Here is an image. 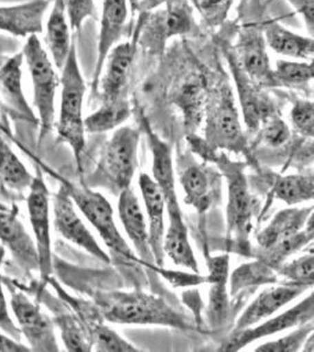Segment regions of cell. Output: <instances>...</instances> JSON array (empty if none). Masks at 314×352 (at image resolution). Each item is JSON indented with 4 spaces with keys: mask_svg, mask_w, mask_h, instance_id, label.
<instances>
[{
    "mask_svg": "<svg viewBox=\"0 0 314 352\" xmlns=\"http://www.w3.org/2000/svg\"><path fill=\"white\" fill-rule=\"evenodd\" d=\"M278 87H304L313 80V60L280 59L273 67Z\"/></svg>",
    "mask_w": 314,
    "mask_h": 352,
    "instance_id": "obj_33",
    "label": "cell"
},
{
    "mask_svg": "<svg viewBox=\"0 0 314 352\" xmlns=\"http://www.w3.org/2000/svg\"><path fill=\"white\" fill-rule=\"evenodd\" d=\"M10 118L21 119V116H18L16 112H13L12 109L0 101V135L8 138L10 140H14L12 129H11V124H10Z\"/></svg>",
    "mask_w": 314,
    "mask_h": 352,
    "instance_id": "obj_48",
    "label": "cell"
},
{
    "mask_svg": "<svg viewBox=\"0 0 314 352\" xmlns=\"http://www.w3.org/2000/svg\"><path fill=\"white\" fill-rule=\"evenodd\" d=\"M61 109L56 122V132L61 141L72 149L79 170L81 168V155L84 153L85 139L84 99L86 82L78 61L76 38L73 39L69 56L61 69Z\"/></svg>",
    "mask_w": 314,
    "mask_h": 352,
    "instance_id": "obj_2",
    "label": "cell"
},
{
    "mask_svg": "<svg viewBox=\"0 0 314 352\" xmlns=\"http://www.w3.org/2000/svg\"><path fill=\"white\" fill-rule=\"evenodd\" d=\"M28 189L30 192L26 204L39 261L41 278L36 285L43 288L48 285L49 277L52 276L53 258L50 223V192L45 184L41 164L36 166V175L33 176L32 184H30Z\"/></svg>",
    "mask_w": 314,
    "mask_h": 352,
    "instance_id": "obj_9",
    "label": "cell"
},
{
    "mask_svg": "<svg viewBox=\"0 0 314 352\" xmlns=\"http://www.w3.org/2000/svg\"><path fill=\"white\" fill-rule=\"evenodd\" d=\"M294 11L302 16L311 36L314 34V0H287Z\"/></svg>",
    "mask_w": 314,
    "mask_h": 352,
    "instance_id": "obj_47",
    "label": "cell"
},
{
    "mask_svg": "<svg viewBox=\"0 0 314 352\" xmlns=\"http://www.w3.org/2000/svg\"><path fill=\"white\" fill-rule=\"evenodd\" d=\"M129 104H104L85 119V129L89 133H104L116 129L129 119Z\"/></svg>",
    "mask_w": 314,
    "mask_h": 352,
    "instance_id": "obj_34",
    "label": "cell"
},
{
    "mask_svg": "<svg viewBox=\"0 0 314 352\" xmlns=\"http://www.w3.org/2000/svg\"><path fill=\"white\" fill-rule=\"evenodd\" d=\"M65 5L73 32L81 31L85 21L96 16L94 0H65Z\"/></svg>",
    "mask_w": 314,
    "mask_h": 352,
    "instance_id": "obj_43",
    "label": "cell"
},
{
    "mask_svg": "<svg viewBox=\"0 0 314 352\" xmlns=\"http://www.w3.org/2000/svg\"><path fill=\"white\" fill-rule=\"evenodd\" d=\"M314 237L313 215L307 221L306 226L294 236L282 241L269 249H260L259 261L265 263L267 267L277 272L282 264L285 263L287 257L299 252L302 247L312 243Z\"/></svg>",
    "mask_w": 314,
    "mask_h": 352,
    "instance_id": "obj_30",
    "label": "cell"
},
{
    "mask_svg": "<svg viewBox=\"0 0 314 352\" xmlns=\"http://www.w3.org/2000/svg\"><path fill=\"white\" fill-rule=\"evenodd\" d=\"M53 224L56 232H59L65 240L84 249L90 255L98 260L109 263V254L101 248L92 232L85 226L78 215L76 204L70 197L67 189L61 184L59 190L53 195Z\"/></svg>",
    "mask_w": 314,
    "mask_h": 352,
    "instance_id": "obj_15",
    "label": "cell"
},
{
    "mask_svg": "<svg viewBox=\"0 0 314 352\" xmlns=\"http://www.w3.org/2000/svg\"><path fill=\"white\" fill-rule=\"evenodd\" d=\"M141 129L124 126L113 133L101 156L99 170L121 192L129 188L138 164Z\"/></svg>",
    "mask_w": 314,
    "mask_h": 352,
    "instance_id": "obj_11",
    "label": "cell"
},
{
    "mask_svg": "<svg viewBox=\"0 0 314 352\" xmlns=\"http://www.w3.org/2000/svg\"><path fill=\"white\" fill-rule=\"evenodd\" d=\"M233 52L244 72L262 88L278 87L267 52L262 23L242 26L238 34Z\"/></svg>",
    "mask_w": 314,
    "mask_h": 352,
    "instance_id": "obj_13",
    "label": "cell"
},
{
    "mask_svg": "<svg viewBox=\"0 0 314 352\" xmlns=\"http://www.w3.org/2000/svg\"><path fill=\"white\" fill-rule=\"evenodd\" d=\"M291 121L293 129L304 138L314 135V104L308 99H297L291 109Z\"/></svg>",
    "mask_w": 314,
    "mask_h": 352,
    "instance_id": "obj_41",
    "label": "cell"
},
{
    "mask_svg": "<svg viewBox=\"0 0 314 352\" xmlns=\"http://www.w3.org/2000/svg\"><path fill=\"white\" fill-rule=\"evenodd\" d=\"M3 285L11 295V309L18 328L30 344L31 351L58 352L52 318L41 310V303L32 300L12 278L1 276Z\"/></svg>",
    "mask_w": 314,
    "mask_h": 352,
    "instance_id": "obj_8",
    "label": "cell"
},
{
    "mask_svg": "<svg viewBox=\"0 0 314 352\" xmlns=\"http://www.w3.org/2000/svg\"><path fill=\"white\" fill-rule=\"evenodd\" d=\"M23 61V52L0 59V93L4 96L8 107L21 116V120L38 124V118L28 106L21 86Z\"/></svg>",
    "mask_w": 314,
    "mask_h": 352,
    "instance_id": "obj_25",
    "label": "cell"
},
{
    "mask_svg": "<svg viewBox=\"0 0 314 352\" xmlns=\"http://www.w3.org/2000/svg\"><path fill=\"white\" fill-rule=\"evenodd\" d=\"M71 31L65 0H53L52 8L46 23L45 41L49 47L53 64L58 69L63 68L69 56L74 39V36H71Z\"/></svg>",
    "mask_w": 314,
    "mask_h": 352,
    "instance_id": "obj_26",
    "label": "cell"
},
{
    "mask_svg": "<svg viewBox=\"0 0 314 352\" xmlns=\"http://www.w3.org/2000/svg\"><path fill=\"white\" fill-rule=\"evenodd\" d=\"M313 215V207L282 209L257 235L259 248L269 249L298 234Z\"/></svg>",
    "mask_w": 314,
    "mask_h": 352,
    "instance_id": "obj_27",
    "label": "cell"
},
{
    "mask_svg": "<svg viewBox=\"0 0 314 352\" xmlns=\"http://www.w3.org/2000/svg\"><path fill=\"white\" fill-rule=\"evenodd\" d=\"M222 50L237 88L244 122L251 133L257 132L269 118L278 114L275 102L270 96H267L265 88L255 84L244 72L236 58L233 48L229 43H224Z\"/></svg>",
    "mask_w": 314,
    "mask_h": 352,
    "instance_id": "obj_12",
    "label": "cell"
},
{
    "mask_svg": "<svg viewBox=\"0 0 314 352\" xmlns=\"http://www.w3.org/2000/svg\"><path fill=\"white\" fill-rule=\"evenodd\" d=\"M302 350L304 351L312 352L314 351V333L312 332L310 336L307 337L306 340L302 344Z\"/></svg>",
    "mask_w": 314,
    "mask_h": 352,
    "instance_id": "obj_51",
    "label": "cell"
},
{
    "mask_svg": "<svg viewBox=\"0 0 314 352\" xmlns=\"http://www.w3.org/2000/svg\"><path fill=\"white\" fill-rule=\"evenodd\" d=\"M280 276L286 278L290 283L306 285L313 288L314 285V254L312 250L306 255L298 257L291 263L282 264L277 270Z\"/></svg>",
    "mask_w": 314,
    "mask_h": 352,
    "instance_id": "obj_37",
    "label": "cell"
},
{
    "mask_svg": "<svg viewBox=\"0 0 314 352\" xmlns=\"http://www.w3.org/2000/svg\"><path fill=\"white\" fill-rule=\"evenodd\" d=\"M236 0H197L196 6L209 28L222 26Z\"/></svg>",
    "mask_w": 314,
    "mask_h": 352,
    "instance_id": "obj_40",
    "label": "cell"
},
{
    "mask_svg": "<svg viewBox=\"0 0 314 352\" xmlns=\"http://www.w3.org/2000/svg\"><path fill=\"white\" fill-rule=\"evenodd\" d=\"M118 212L121 224L125 229L129 241L134 245L140 263L145 264L147 268H152L157 263L149 243V226L144 212L141 210L137 195L131 187L119 192Z\"/></svg>",
    "mask_w": 314,
    "mask_h": 352,
    "instance_id": "obj_20",
    "label": "cell"
},
{
    "mask_svg": "<svg viewBox=\"0 0 314 352\" xmlns=\"http://www.w3.org/2000/svg\"><path fill=\"white\" fill-rule=\"evenodd\" d=\"M53 175L58 177L61 184L66 187L74 204L97 230L109 252L127 264L140 263V261L138 260L136 254L129 248V244L117 228L113 217L112 206L109 201L101 192H94L86 186L72 184L56 174Z\"/></svg>",
    "mask_w": 314,
    "mask_h": 352,
    "instance_id": "obj_5",
    "label": "cell"
},
{
    "mask_svg": "<svg viewBox=\"0 0 314 352\" xmlns=\"http://www.w3.org/2000/svg\"><path fill=\"white\" fill-rule=\"evenodd\" d=\"M205 84L202 78L193 76L186 81L176 94V104L185 114V122L192 129L199 124L202 118V109L206 104Z\"/></svg>",
    "mask_w": 314,
    "mask_h": 352,
    "instance_id": "obj_32",
    "label": "cell"
},
{
    "mask_svg": "<svg viewBox=\"0 0 314 352\" xmlns=\"http://www.w3.org/2000/svg\"><path fill=\"white\" fill-rule=\"evenodd\" d=\"M209 267V275H207V283H216V282H229L230 280V255L222 254L218 256L209 257L207 261Z\"/></svg>",
    "mask_w": 314,
    "mask_h": 352,
    "instance_id": "obj_45",
    "label": "cell"
},
{
    "mask_svg": "<svg viewBox=\"0 0 314 352\" xmlns=\"http://www.w3.org/2000/svg\"><path fill=\"white\" fill-rule=\"evenodd\" d=\"M91 344L92 349L94 348L96 351L103 352H137L140 351V349L131 344L129 342L124 340L123 337L107 327L103 324L101 327L93 332L91 337Z\"/></svg>",
    "mask_w": 314,
    "mask_h": 352,
    "instance_id": "obj_39",
    "label": "cell"
},
{
    "mask_svg": "<svg viewBox=\"0 0 314 352\" xmlns=\"http://www.w3.org/2000/svg\"><path fill=\"white\" fill-rule=\"evenodd\" d=\"M133 28V38L116 45L106 56L98 82L97 93L101 94V104H129L127 89L140 33L139 19Z\"/></svg>",
    "mask_w": 314,
    "mask_h": 352,
    "instance_id": "obj_10",
    "label": "cell"
},
{
    "mask_svg": "<svg viewBox=\"0 0 314 352\" xmlns=\"http://www.w3.org/2000/svg\"><path fill=\"white\" fill-rule=\"evenodd\" d=\"M212 162L217 164L227 181L229 200L226 207L227 241L244 247L252 230L254 214V200L251 195L246 179L244 166L232 161L225 153H216Z\"/></svg>",
    "mask_w": 314,
    "mask_h": 352,
    "instance_id": "obj_6",
    "label": "cell"
},
{
    "mask_svg": "<svg viewBox=\"0 0 314 352\" xmlns=\"http://www.w3.org/2000/svg\"><path fill=\"white\" fill-rule=\"evenodd\" d=\"M160 190L165 200V212L169 217V226L165 229L163 242L164 254L174 261L176 265L199 272L198 261L189 243V230L178 200L176 184Z\"/></svg>",
    "mask_w": 314,
    "mask_h": 352,
    "instance_id": "obj_17",
    "label": "cell"
},
{
    "mask_svg": "<svg viewBox=\"0 0 314 352\" xmlns=\"http://www.w3.org/2000/svg\"><path fill=\"white\" fill-rule=\"evenodd\" d=\"M272 192L274 197L289 206L313 200V175H273Z\"/></svg>",
    "mask_w": 314,
    "mask_h": 352,
    "instance_id": "obj_31",
    "label": "cell"
},
{
    "mask_svg": "<svg viewBox=\"0 0 314 352\" xmlns=\"http://www.w3.org/2000/svg\"><path fill=\"white\" fill-rule=\"evenodd\" d=\"M138 19L140 21L138 45L152 54L160 53L171 38L198 31L193 5L189 0H169L156 12L138 14Z\"/></svg>",
    "mask_w": 314,
    "mask_h": 352,
    "instance_id": "obj_7",
    "label": "cell"
},
{
    "mask_svg": "<svg viewBox=\"0 0 314 352\" xmlns=\"http://www.w3.org/2000/svg\"><path fill=\"white\" fill-rule=\"evenodd\" d=\"M129 14V0H101L97 61L92 78L93 94L97 93L106 56L116 45L121 43V38L125 34Z\"/></svg>",
    "mask_w": 314,
    "mask_h": 352,
    "instance_id": "obj_18",
    "label": "cell"
},
{
    "mask_svg": "<svg viewBox=\"0 0 314 352\" xmlns=\"http://www.w3.org/2000/svg\"><path fill=\"white\" fill-rule=\"evenodd\" d=\"M260 136L266 144H270L272 147H279L285 144L290 139V129L286 122L282 120L279 114L269 118L262 124Z\"/></svg>",
    "mask_w": 314,
    "mask_h": 352,
    "instance_id": "obj_42",
    "label": "cell"
},
{
    "mask_svg": "<svg viewBox=\"0 0 314 352\" xmlns=\"http://www.w3.org/2000/svg\"><path fill=\"white\" fill-rule=\"evenodd\" d=\"M0 241L26 275L31 276L33 272H39L36 243L18 219L16 206L13 208L0 206Z\"/></svg>",
    "mask_w": 314,
    "mask_h": 352,
    "instance_id": "obj_19",
    "label": "cell"
},
{
    "mask_svg": "<svg viewBox=\"0 0 314 352\" xmlns=\"http://www.w3.org/2000/svg\"><path fill=\"white\" fill-rule=\"evenodd\" d=\"M0 330L13 340L21 342V330L13 322L12 317L10 316V311H8V300L5 297L3 282H1V274H0Z\"/></svg>",
    "mask_w": 314,
    "mask_h": 352,
    "instance_id": "obj_46",
    "label": "cell"
},
{
    "mask_svg": "<svg viewBox=\"0 0 314 352\" xmlns=\"http://www.w3.org/2000/svg\"><path fill=\"white\" fill-rule=\"evenodd\" d=\"M312 320H314V297L313 292H311L308 296L286 311L282 312L277 316H271L258 324L242 331L232 332L220 350L227 352L239 351L247 345L252 344L255 340H262L264 337L273 336L275 333L292 328H298L299 325Z\"/></svg>",
    "mask_w": 314,
    "mask_h": 352,
    "instance_id": "obj_14",
    "label": "cell"
},
{
    "mask_svg": "<svg viewBox=\"0 0 314 352\" xmlns=\"http://www.w3.org/2000/svg\"><path fill=\"white\" fill-rule=\"evenodd\" d=\"M139 188L141 197L145 204L147 219H149V235L151 248L154 252V260L157 265L164 263V235H165V200L163 197L159 186L146 173H140L139 175Z\"/></svg>",
    "mask_w": 314,
    "mask_h": 352,
    "instance_id": "obj_23",
    "label": "cell"
},
{
    "mask_svg": "<svg viewBox=\"0 0 314 352\" xmlns=\"http://www.w3.org/2000/svg\"><path fill=\"white\" fill-rule=\"evenodd\" d=\"M25 292H30L36 296L41 305H45L52 314V322L54 327L61 331V340L67 351L90 352L92 351V344L90 342L89 335L81 324L77 315L74 314L70 305L61 300V297L54 296L46 287H38L36 282H33L32 287H26L16 280Z\"/></svg>",
    "mask_w": 314,
    "mask_h": 352,
    "instance_id": "obj_16",
    "label": "cell"
},
{
    "mask_svg": "<svg viewBox=\"0 0 314 352\" xmlns=\"http://www.w3.org/2000/svg\"><path fill=\"white\" fill-rule=\"evenodd\" d=\"M140 0H129V12H131V18H132V23H134V16L137 13V6Z\"/></svg>",
    "mask_w": 314,
    "mask_h": 352,
    "instance_id": "obj_52",
    "label": "cell"
},
{
    "mask_svg": "<svg viewBox=\"0 0 314 352\" xmlns=\"http://www.w3.org/2000/svg\"><path fill=\"white\" fill-rule=\"evenodd\" d=\"M93 302L105 320L116 324L161 325L189 330V322L165 300L145 292H96Z\"/></svg>",
    "mask_w": 314,
    "mask_h": 352,
    "instance_id": "obj_1",
    "label": "cell"
},
{
    "mask_svg": "<svg viewBox=\"0 0 314 352\" xmlns=\"http://www.w3.org/2000/svg\"><path fill=\"white\" fill-rule=\"evenodd\" d=\"M314 330V320L299 325L297 330L290 332L279 340L266 342L254 349L257 352H297L302 348L304 342Z\"/></svg>",
    "mask_w": 314,
    "mask_h": 352,
    "instance_id": "obj_38",
    "label": "cell"
},
{
    "mask_svg": "<svg viewBox=\"0 0 314 352\" xmlns=\"http://www.w3.org/2000/svg\"><path fill=\"white\" fill-rule=\"evenodd\" d=\"M307 289L311 288L306 285L287 282L284 285L262 290L258 297L244 310L242 316L238 318L232 332L242 331L270 318L285 305L298 298Z\"/></svg>",
    "mask_w": 314,
    "mask_h": 352,
    "instance_id": "obj_21",
    "label": "cell"
},
{
    "mask_svg": "<svg viewBox=\"0 0 314 352\" xmlns=\"http://www.w3.org/2000/svg\"><path fill=\"white\" fill-rule=\"evenodd\" d=\"M23 54L32 80L33 104L38 113L41 144L56 124V96L61 86V78L36 34L28 36Z\"/></svg>",
    "mask_w": 314,
    "mask_h": 352,
    "instance_id": "obj_4",
    "label": "cell"
},
{
    "mask_svg": "<svg viewBox=\"0 0 314 352\" xmlns=\"http://www.w3.org/2000/svg\"><path fill=\"white\" fill-rule=\"evenodd\" d=\"M31 349L21 344L19 340H13L6 333L0 332V352H28Z\"/></svg>",
    "mask_w": 314,
    "mask_h": 352,
    "instance_id": "obj_49",
    "label": "cell"
},
{
    "mask_svg": "<svg viewBox=\"0 0 314 352\" xmlns=\"http://www.w3.org/2000/svg\"><path fill=\"white\" fill-rule=\"evenodd\" d=\"M273 269L267 267L262 261L253 263L244 264L240 268L234 270L231 277V294L252 285H264V283H274L277 276H274Z\"/></svg>",
    "mask_w": 314,
    "mask_h": 352,
    "instance_id": "obj_35",
    "label": "cell"
},
{
    "mask_svg": "<svg viewBox=\"0 0 314 352\" xmlns=\"http://www.w3.org/2000/svg\"><path fill=\"white\" fill-rule=\"evenodd\" d=\"M33 176L0 135V184L8 190L23 192L32 184Z\"/></svg>",
    "mask_w": 314,
    "mask_h": 352,
    "instance_id": "obj_29",
    "label": "cell"
},
{
    "mask_svg": "<svg viewBox=\"0 0 314 352\" xmlns=\"http://www.w3.org/2000/svg\"><path fill=\"white\" fill-rule=\"evenodd\" d=\"M205 140L216 149L245 153L246 136L239 120V109L232 88L226 79L218 82L207 94L205 104Z\"/></svg>",
    "mask_w": 314,
    "mask_h": 352,
    "instance_id": "obj_3",
    "label": "cell"
},
{
    "mask_svg": "<svg viewBox=\"0 0 314 352\" xmlns=\"http://www.w3.org/2000/svg\"><path fill=\"white\" fill-rule=\"evenodd\" d=\"M189 1H191V3H192V5H193V8H194V6H196V3H197V0H189Z\"/></svg>",
    "mask_w": 314,
    "mask_h": 352,
    "instance_id": "obj_53",
    "label": "cell"
},
{
    "mask_svg": "<svg viewBox=\"0 0 314 352\" xmlns=\"http://www.w3.org/2000/svg\"><path fill=\"white\" fill-rule=\"evenodd\" d=\"M229 282L211 283L209 289V305L206 308V315L209 325L213 329L222 327L227 320L230 312V296L227 292Z\"/></svg>",
    "mask_w": 314,
    "mask_h": 352,
    "instance_id": "obj_36",
    "label": "cell"
},
{
    "mask_svg": "<svg viewBox=\"0 0 314 352\" xmlns=\"http://www.w3.org/2000/svg\"><path fill=\"white\" fill-rule=\"evenodd\" d=\"M50 5L51 0H31L23 4L0 6V31L21 38L41 34Z\"/></svg>",
    "mask_w": 314,
    "mask_h": 352,
    "instance_id": "obj_22",
    "label": "cell"
},
{
    "mask_svg": "<svg viewBox=\"0 0 314 352\" xmlns=\"http://www.w3.org/2000/svg\"><path fill=\"white\" fill-rule=\"evenodd\" d=\"M262 28L267 48L274 53L293 60H313V36L293 32L275 19H264Z\"/></svg>",
    "mask_w": 314,
    "mask_h": 352,
    "instance_id": "obj_24",
    "label": "cell"
},
{
    "mask_svg": "<svg viewBox=\"0 0 314 352\" xmlns=\"http://www.w3.org/2000/svg\"><path fill=\"white\" fill-rule=\"evenodd\" d=\"M169 0H140L136 14H149L165 6Z\"/></svg>",
    "mask_w": 314,
    "mask_h": 352,
    "instance_id": "obj_50",
    "label": "cell"
},
{
    "mask_svg": "<svg viewBox=\"0 0 314 352\" xmlns=\"http://www.w3.org/2000/svg\"><path fill=\"white\" fill-rule=\"evenodd\" d=\"M149 269L158 272L164 280H169L171 285L177 288L196 287V285L207 283V276L200 275L199 272H174V270L163 268V265H157V264Z\"/></svg>",
    "mask_w": 314,
    "mask_h": 352,
    "instance_id": "obj_44",
    "label": "cell"
},
{
    "mask_svg": "<svg viewBox=\"0 0 314 352\" xmlns=\"http://www.w3.org/2000/svg\"><path fill=\"white\" fill-rule=\"evenodd\" d=\"M179 181L185 192L186 204L199 212H204L211 206V182L209 173L202 164L191 160L179 172Z\"/></svg>",
    "mask_w": 314,
    "mask_h": 352,
    "instance_id": "obj_28",
    "label": "cell"
}]
</instances>
